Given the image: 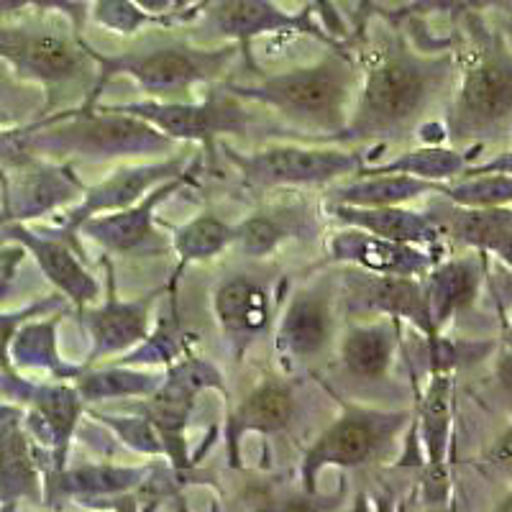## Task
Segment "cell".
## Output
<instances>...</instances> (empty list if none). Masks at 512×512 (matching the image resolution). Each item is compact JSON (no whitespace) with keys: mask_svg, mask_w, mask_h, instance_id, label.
Instances as JSON below:
<instances>
[{"mask_svg":"<svg viewBox=\"0 0 512 512\" xmlns=\"http://www.w3.org/2000/svg\"><path fill=\"white\" fill-rule=\"evenodd\" d=\"M34 246L39 249V262L47 267V272L52 274L54 282H59V285L67 292H72V295H77V300L93 295V282H90L88 274L77 267L75 259L67 254L64 246L49 244V241H44V244H36L34 241Z\"/></svg>","mask_w":512,"mask_h":512,"instance_id":"obj_14","label":"cell"},{"mask_svg":"<svg viewBox=\"0 0 512 512\" xmlns=\"http://www.w3.org/2000/svg\"><path fill=\"white\" fill-rule=\"evenodd\" d=\"M131 111L149 118V121L157 123L159 128H164L172 136H208L218 131V128L231 126V121L236 118V111H226V108H216V105H208V108L139 105V108H131Z\"/></svg>","mask_w":512,"mask_h":512,"instance_id":"obj_8","label":"cell"},{"mask_svg":"<svg viewBox=\"0 0 512 512\" xmlns=\"http://www.w3.org/2000/svg\"><path fill=\"white\" fill-rule=\"evenodd\" d=\"M428 82H431V70L405 54L379 59L367 77L356 126L374 131L405 121L425 98Z\"/></svg>","mask_w":512,"mask_h":512,"instance_id":"obj_2","label":"cell"},{"mask_svg":"<svg viewBox=\"0 0 512 512\" xmlns=\"http://www.w3.org/2000/svg\"><path fill=\"white\" fill-rule=\"evenodd\" d=\"M251 172L267 182H295V180H318L331 172L349 167V162L336 154L318 152H269L249 162Z\"/></svg>","mask_w":512,"mask_h":512,"instance_id":"obj_7","label":"cell"},{"mask_svg":"<svg viewBox=\"0 0 512 512\" xmlns=\"http://www.w3.org/2000/svg\"><path fill=\"white\" fill-rule=\"evenodd\" d=\"M346 88H349V82H346L344 67L323 62L313 70L287 72V75L267 80L262 88H241L236 93L244 95V98L277 105L292 116L328 123L341 116Z\"/></svg>","mask_w":512,"mask_h":512,"instance_id":"obj_1","label":"cell"},{"mask_svg":"<svg viewBox=\"0 0 512 512\" xmlns=\"http://www.w3.org/2000/svg\"><path fill=\"white\" fill-rule=\"evenodd\" d=\"M233 57L231 49L221 52H192V49H162V52L144 54V57H123V59H100L105 77L116 72L134 75L146 88H177L190 85L195 80L216 75L223 64Z\"/></svg>","mask_w":512,"mask_h":512,"instance_id":"obj_3","label":"cell"},{"mask_svg":"<svg viewBox=\"0 0 512 512\" xmlns=\"http://www.w3.org/2000/svg\"><path fill=\"white\" fill-rule=\"evenodd\" d=\"M285 341L297 354H313L326 341V313L313 300L292 305L285 320Z\"/></svg>","mask_w":512,"mask_h":512,"instance_id":"obj_12","label":"cell"},{"mask_svg":"<svg viewBox=\"0 0 512 512\" xmlns=\"http://www.w3.org/2000/svg\"><path fill=\"white\" fill-rule=\"evenodd\" d=\"M292 415V397L285 387L280 384H269L256 390L249 400L244 402V408L239 410L236 420L246 428H256V431H277L285 428L287 420Z\"/></svg>","mask_w":512,"mask_h":512,"instance_id":"obj_11","label":"cell"},{"mask_svg":"<svg viewBox=\"0 0 512 512\" xmlns=\"http://www.w3.org/2000/svg\"><path fill=\"white\" fill-rule=\"evenodd\" d=\"M510 70L502 62H484L469 72L461 90V116L469 123H495L510 113Z\"/></svg>","mask_w":512,"mask_h":512,"instance_id":"obj_5","label":"cell"},{"mask_svg":"<svg viewBox=\"0 0 512 512\" xmlns=\"http://www.w3.org/2000/svg\"><path fill=\"white\" fill-rule=\"evenodd\" d=\"M315 3H318V6H320L323 16H326L328 21H331V24L338 29V16H336V11H333V8H331V3H328V0H315Z\"/></svg>","mask_w":512,"mask_h":512,"instance_id":"obj_18","label":"cell"},{"mask_svg":"<svg viewBox=\"0 0 512 512\" xmlns=\"http://www.w3.org/2000/svg\"><path fill=\"white\" fill-rule=\"evenodd\" d=\"M226 239L228 228H223L213 218H200V221H195L182 233L180 249L187 251V254H210V251H216L221 244H226Z\"/></svg>","mask_w":512,"mask_h":512,"instance_id":"obj_16","label":"cell"},{"mask_svg":"<svg viewBox=\"0 0 512 512\" xmlns=\"http://www.w3.org/2000/svg\"><path fill=\"white\" fill-rule=\"evenodd\" d=\"M216 308L221 320L236 331H256L267 320V297L254 282L233 280L218 290Z\"/></svg>","mask_w":512,"mask_h":512,"instance_id":"obj_10","label":"cell"},{"mask_svg":"<svg viewBox=\"0 0 512 512\" xmlns=\"http://www.w3.org/2000/svg\"><path fill=\"white\" fill-rule=\"evenodd\" d=\"M282 231L280 226L269 218H251L246 226H241L239 241L244 246V251L249 254H264V251L272 249L277 241H280Z\"/></svg>","mask_w":512,"mask_h":512,"instance_id":"obj_17","label":"cell"},{"mask_svg":"<svg viewBox=\"0 0 512 512\" xmlns=\"http://www.w3.org/2000/svg\"><path fill=\"white\" fill-rule=\"evenodd\" d=\"M216 24L223 34L249 39L254 34H262L269 29H287V26H303L300 18L282 16L277 8H272L269 0H223L216 8Z\"/></svg>","mask_w":512,"mask_h":512,"instance_id":"obj_9","label":"cell"},{"mask_svg":"<svg viewBox=\"0 0 512 512\" xmlns=\"http://www.w3.org/2000/svg\"><path fill=\"white\" fill-rule=\"evenodd\" d=\"M379 443L377 423L367 418H346L338 420L326 436L320 438L318 446L310 451V466L318 464H344L354 466L372 456Z\"/></svg>","mask_w":512,"mask_h":512,"instance_id":"obj_6","label":"cell"},{"mask_svg":"<svg viewBox=\"0 0 512 512\" xmlns=\"http://www.w3.org/2000/svg\"><path fill=\"white\" fill-rule=\"evenodd\" d=\"M141 318L144 315L134 308V305H111L105 313L98 315L95 320V333H98L100 349H118L123 344H131L141 336Z\"/></svg>","mask_w":512,"mask_h":512,"instance_id":"obj_15","label":"cell"},{"mask_svg":"<svg viewBox=\"0 0 512 512\" xmlns=\"http://www.w3.org/2000/svg\"><path fill=\"white\" fill-rule=\"evenodd\" d=\"M0 54H6L21 70L34 72L44 80H64L75 75V49L64 39L49 34H24V31H0Z\"/></svg>","mask_w":512,"mask_h":512,"instance_id":"obj_4","label":"cell"},{"mask_svg":"<svg viewBox=\"0 0 512 512\" xmlns=\"http://www.w3.org/2000/svg\"><path fill=\"white\" fill-rule=\"evenodd\" d=\"M346 367L361 377H379L390 364V341L382 331H354L344 346Z\"/></svg>","mask_w":512,"mask_h":512,"instance_id":"obj_13","label":"cell"}]
</instances>
